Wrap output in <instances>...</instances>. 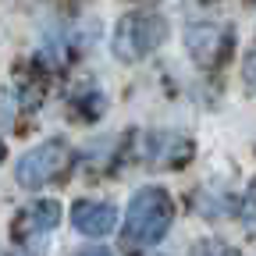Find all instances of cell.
<instances>
[{"instance_id": "ba28073f", "label": "cell", "mask_w": 256, "mask_h": 256, "mask_svg": "<svg viewBox=\"0 0 256 256\" xmlns=\"http://www.w3.org/2000/svg\"><path fill=\"white\" fill-rule=\"evenodd\" d=\"M242 220L249 224V228H256V182L246 188V196H242V206H238Z\"/></svg>"}, {"instance_id": "3957f363", "label": "cell", "mask_w": 256, "mask_h": 256, "mask_svg": "<svg viewBox=\"0 0 256 256\" xmlns=\"http://www.w3.org/2000/svg\"><path fill=\"white\" fill-rule=\"evenodd\" d=\"M72 164V150L64 146L60 139H46V142H40V146H32L22 160H18V168H14V174H18V185H25V188H43V185H50L57 174H64V168Z\"/></svg>"}, {"instance_id": "8fae6325", "label": "cell", "mask_w": 256, "mask_h": 256, "mask_svg": "<svg viewBox=\"0 0 256 256\" xmlns=\"http://www.w3.org/2000/svg\"><path fill=\"white\" fill-rule=\"evenodd\" d=\"M78 256H114V252L110 249H82Z\"/></svg>"}, {"instance_id": "30bf717a", "label": "cell", "mask_w": 256, "mask_h": 256, "mask_svg": "<svg viewBox=\"0 0 256 256\" xmlns=\"http://www.w3.org/2000/svg\"><path fill=\"white\" fill-rule=\"evenodd\" d=\"M246 78H249V86L256 89V54H252V57L246 60Z\"/></svg>"}, {"instance_id": "8992f818", "label": "cell", "mask_w": 256, "mask_h": 256, "mask_svg": "<svg viewBox=\"0 0 256 256\" xmlns=\"http://www.w3.org/2000/svg\"><path fill=\"white\" fill-rule=\"evenodd\" d=\"M72 224L82 232V235H92V238H104L114 232V224H118V210L110 203H96V200H82L75 203L72 210Z\"/></svg>"}, {"instance_id": "277c9868", "label": "cell", "mask_w": 256, "mask_h": 256, "mask_svg": "<svg viewBox=\"0 0 256 256\" xmlns=\"http://www.w3.org/2000/svg\"><path fill=\"white\" fill-rule=\"evenodd\" d=\"M185 43H188V54L200 68H217V64L232 54V28L228 25H214V22H200V25H188L185 28Z\"/></svg>"}, {"instance_id": "52a82bcc", "label": "cell", "mask_w": 256, "mask_h": 256, "mask_svg": "<svg viewBox=\"0 0 256 256\" xmlns=\"http://www.w3.org/2000/svg\"><path fill=\"white\" fill-rule=\"evenodd\" d=\"M188 153H192V146L182 136H153L150 150H146V156L160 168H178L182 160H188Z\"/></svg>"}, {"instance_id": "5b68a950", "label": "cell", "mask_w": 256, "mask_h": 256, "mask_svg": "<svg viewBox=\"0 0 256 256\" xmlns=\"http://www.w3.org/2000/svg\"><path fill=\"white\" fill-rule=\"evenodd\" d=\"M57 220H60V206H57L54 200H40V203L25 206V210L14 217V238H18L22 246H28L32 256H43L46 235L57 228Z\"/></svg>"}, {"instance_id": "7c38bea8", "label": "cell", "mask_w": 256, "mask_h": 256, "mask_svg": "<svg viewBox=\"0 0 256 256\" xmlns=\"http://www.w3.org/2000/svg\"><path fill=\"white\" fill-rule=\"evenodd\" d=\"M0 160H4V142H0Z\"/></svg>"}, {"instance_id": "4fadbf2b", "label": "cell", "mask_w": 256, "mask_h": 256, "mask_svg": "<svg viewBox=\"0 0 256 256\" xmlns=\"http://www.w3.org/2000/svg\"><path fill=\"white\" fill-rule=\"evenodd\" d=\"M0 256H4V252H0Z\"/></svg>"}, {"instance_id": "7a4b0ae2", "label": "cell", "mask_w": 256, "mask_h": 256, "mask_svg": "<svg viewBox=\"0 0 256 256\" xmlns=\"http://www.w3.org/2000/svg\"><path fill=\"white\" fill-rule=\"evenodd\" d=\"M168 36V25L160 14H124L118 25H114V54L121 60H142L150 57Z\"/></svg>"}, {"instance_id": "9c48e42d", "label": "cell", "mask_w": 256, "mask_h": 256, "mask_svg": "<svg viewBox=\"0 0 256 256\" xmlns=\"http://www.w3.org/2000/svg\"><path fill=\"white\" fill-rule=\"evenodd\" d=\"M192 256H220V246L217 242H203V246L192 249Z\"/></svg>"}, {"instance_id": "6da1fadb", "label": "cell", "mask_w": 256, "mask_h": 256, "mask_svg": "<svg viewBox=\"0 0 256 256\" xmlns=\"http://www.w3.org/2000/svg\"><path fill=\"white\" fill-rule=\"evenodd\" d=\"M171 220H174V203H171L168 192L156 188V185L139 188L132 196V203H128V214H124V228H121L124 246L128 249H150V246H156L160 238L168 235Z\"/></svg>"}]
</instances>
